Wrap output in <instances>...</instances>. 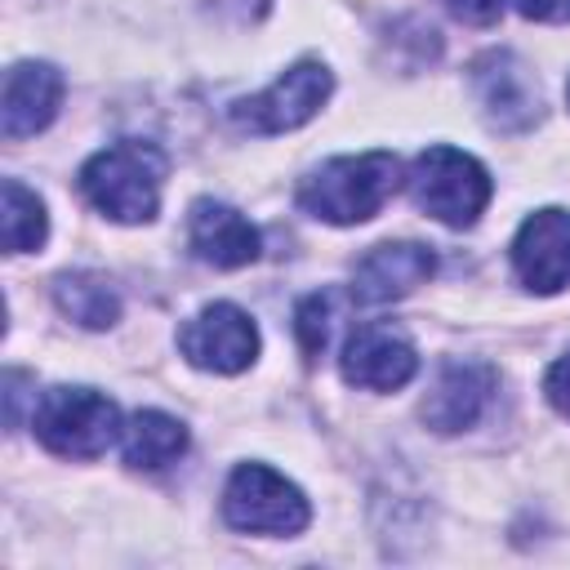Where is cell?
Listing matches in <instances>:
<instances>
[{
    "instance_id": "obj_18",
    "label": "cell",
    "mask_w": 570,
    "mask_h": 570,
    "mask_svg": "<svg viewBox=\"0 0 570 570\" xmlns=\"http://www.w3.org/2000/svg\"><path fill=\"white\" fill-rule=\"evenodd\" d=\"M330 330H334V294L321 289V294H307L298 307H294V338L303 347L307 361H316L330 343Z\"/></svg>"
},
{
    "instance_id": "obj_7",
    "label": "cell",
    "mask_w": 570,
    "mask_h": 570,
    "mask_svg": "<svg viewBox=\"0 0 570 570\" xmlns=\"http://www.w3.org/2000/svg\"><path fill=\"white\" fill-rule=\"evenodd\" d=\"M468 80H472V94H476L485 120H490L499 134H521V129H530V125L539 120V111H543L534 71H530L517 53H508V49L481 53V58L472 62Z\"/></svg>"
},
{
    "instance_id": "obj_23",
    "label": "cell",
    "mask_w": 570,
    "mask_h": 570,
    "mask_svg": "<svg viewBox=\"0 0 570 570\" xmlns=\"http://www.w3.org/2000/svg\"><path fill=\"white\" fill-rule=\"evenodd\" d=\"M566 98H570V80H566Z\"/></svg>"
},
{
    "instance_id": "obj_12",
    "label": "cell",
    "mask_w": 570,
    "mask_h": 570,
    "mask_svg": "<svg viewBox=\"0 0 570 570\" xmlns=\"http://www.w3.org/2000/svg\"><path fill=\"white\" fill-rule=\"evenodd\" d=\"M436 272V254L419 240H387V245H374L356 272H352V294L356 303H396L405 294H414L428 276Z\"/></svg>"
},
{
    "instance_id": "obj_5",
    "label": "cell",
    "mask_w": 570,
    "mask_h": 570,
    "mask_svg": "<svg viewBox=\"0 0 570 570\" xmlns=\"http://www.w3.org/2000/svg\"><path fill=\"white\" fill-rule=\"evenodd\" d=\"M223 517L232 530L245 534H298L312 521V508L303 499V490L294 481H285L281 472H272L267 463H240L227 476L223 490Z\"/></svg>"
},
{
    "instance_id": "obj_22",
    "label": "cell",
    "mask_w": 570,
    "mask_h": 570,
    "mask_svg": "<svg viewBox=\"0 0 570 570\" xmlns=\"http://www.w3.org/2000/svg\"><path fill=\"white\" fill-rule=\"evenodd\" d=\"M205 4L232 22H258L267 13V0H205Z\"/></svg>"
},
{
    "instance_id": "obj_19",
    "label": "cell",
    "mask_w": 570,
    "mask_h": 570,
    "mask_svg": "<svg viewBox=\"0 0 570 570\" xmlns=\"http://www.w3.org/2000/svg\"><path fill=\"white\" fill-rule=\"evenodd\" d=\"M543 392H548V401L570 419V352H561V356L548 365V374H543Z\"/></svg>"
},
{
    "instance_id": "obj_6",
    "label": "cell",
    "mask_w": 570,
    "mask_h": 570,
    "mask_svg": "<svg viewBox=\"0 0 570 570\" xmlns=\"http://www.w3.org/2000/svg\"><path fill=\"white\" fill-rule=\"evenodd\" d=\"M330 89H334L330 67L316 62V58H303V62H294L285 76H276L263 94L232 102L227 116H232V125L245 129V134H285V129L307 125V120L325 107Z\"/></svg>"
},
{
    "instance_id": "obj_8",
    "label": "cell",
    "mask_w": 570,
    "mask_h": 570,
    "mask_svg": "<svg viewBox=\"0 0 570 570\" xmlns=\"http://www.w3.org/2000/svg\"><path fill=\"white\" fill-rule=\"evenodd\" d=\"M178 352L209 374H240L258 356V325L236 303H209L178 330Z\"/></svg>"
},
{
    "instance_id": "obj_1",
    "label": "cell",
    "mask_w": 570,
    "mask_h": 570,
    "mask_svg": "<svg viewBox=\"0 0 570 570\" xmlns=\"http://www.w3.org/2000/svg\"><path fill=\"white\" fill-rule=\"evenodd\" d=\"M396 187H401V160L392 151L334 156L298 183V209L321 223L352 227V223H370L392 200Z\"/></svg>"
},
{
    "instance_id": "obj_2",
    "label": "cell",
    "mask_w": 570,
    "mask_h": 570,
    "mask_svg": "<svg viewBox=\"0 0 570 570\" xmlns=\"http://www.w3.org/2000/svg\"><path fill=\"white\" fill-rule=\"evenodd\" d=\"M80 196L111 223H151L160 209L165 151L156 142L125 138L80 165Z\"/></svg>"
},
{
    "instance_id": "obj_16",
    "label": "cell",
    "mask_w": 570,
    "mask_h": 570,
    "mask_svg": "<svg viewBox=\"0 0 570 570\" xmlns=\"http://www.w3.org/2000/svg\"><path fill=\"white\" fill-rule=\"evenodd\" d=\"M53 303L67 321H76L85 330H107L120 321V294L98 272H62L53 281Z\"/></svg>"
},
{
    "instance_id": "obj_10",
    "label": "cell",
    "mask_w": 570,
    "mask_h": 570,
    "mask_svg": "<svg viewBox=\"0 0 570 570\" xmlns=\"http://www.w3.org/2000/svg\"><path fill=\"white\" fill-rule=\"evenodd\" d=\"M512 272L530 294H557L570 285V214L539 209L512 240Z\"/></svg>"
},
{
    "instance_id": "obj_9",
    "label": "cell",
    "mask_w": 570,
    "mask_h": 570,
    "mask_svg": "<svg viewBox=\"0 0 570 570\" xmlns=\"http://www.w3.org/2000/svg\"><path fill=\"white\" fill-rule=\"evenodd\" d=\"M338 370L352 387L365 392H396L414 379L419 370V352L405 334H396L392 325H356L343 343Z\"/></svg>"
},
{
    "instance_id": "obj_20",
    "label": "cell",
    "mask_w": 570,
    "mask_h": 570,
    "mask_svg": "<svg viewBox=\"0 0 570 570\" xmlns=\"http://www.w3.org/2000/svg\"><path fill=\"white\" fill-rule=\"evenodd\" d=\"M445 4L454 9V18H463L472 27H490L503 13V0H445Z\"/></svg>"
},
{
    "instance_id": "obj_15",
    "label": "cell",
    "mask_w": 570,
    "mask_h": 570,
    "mask_svg": "<svg viewBox=\"0 0 570 570\" xmlns=\"http://www.w3.org/2000/svg\"><path fill=\"white\" fill-rule=\"evenodd\" d=\"M187 450V428L178 419H169L165 410H138L125 428H120V454L129 468L138 472H160L169 468L178 454Z\"/></svg>"
},
{
    "instance_id": "obj_14",
    "label": "cell",
    "mask_w": 570,
    "mask_h": 570,
    "mask_svg": "<svg viewBox=\"0 0 570 570\" xmlns=\"http://www.w3.org/2000/svg\"><path fill=\"white\" fill-rule=\"evenodd\" d=\"M187 245H191V254L200 263L223 267V272L249 267L258 258L254 223L240 209L223 205V200H196L191 205V214H187Z\"/></svg>"
},
{
    "instance_id": "obj_11",
    "label": "cell",
    "mask_w": 570,
    "mask_h": 570,
    "mask_svg": "<svg viewBox=\"0 0 570 570\" xmlns=\"http://www.w3.org/2000/svg\"><path fill=\"white\" fill-rule=\"evenodd\" d=\"M494 387H499V374L485 361H445L423 401V423L441 436H454L485 414Z\"/></svg>"
},
{
    "instance_id": "obj_3",
    "label": "cell",
    "mask_w": 570,
    "mask_h": 570,
    "mask_svg": "<svg viewBox=\"0 0 570 570\" xmlns=\"http://www.w3.org/2000/svg\"><path fill=\"white\" fill-rule=\"evenodd\" d=\"M120 410L94 387H49L31 410L36 441L58 459H98L120 436Z\"/></svg>"
},
{
    "instance_id": "obj_4",
    "label": "cell",
    "mask_w": 570,
    "mask_h": 570,
    "mask_svg": "<svg viewBox=\"0 0 570 570\" xmlns=\"http://www.w3.org/2000/svg\"><path fill=\"white\" fill-rule=\"evenodd\" d=\"M405 187H410L414 205L445 227H472L494 196L485 165L468 151H454V147L419 151L410 174H405Z\"/></svg>"
},
{
    "instance_id": "obj_21",
    "label": "cell",
    "mask_w": 570,
    "mask_h": 570,
    "mask_svg": "<svg viewBox=\"0 0 570 570\" xmlns=\"http://www.w3.org/2000/svg\"><path fill=\"white\" fill-rule=\"evenodd\" d=\"M517 9L530 22H570V0H517Z\"/></svg>"
},
{
    "instance_id": "obj_17",
    "label": "cell",
    "mask_w": 570,
    "mask_h": 570,
    "mask_svg": "<svg viewBox=\"0 0 570 570\" xmlns=\"http://www.w3.org/2000/svg\"><path fill=\"white\" fill-rule=\"evenodd\" d=\"M0 227H4V249L9 254H31L49 236L45 200L31 187H22L18 178H4V214H0Z\"/></svg>"
},
{
    "instance_id": "obj_13",
    "label": "cell",
    "mask_w": 570,
    "mask_h": 570,
    "mask_svg": "<svg viewBox=\"0 0 570 570\" xmlns=\"http://www.w3.org/2000/svg\"><path fill=\"white\" fill-rule=\"evenodd\" d=\"M62 102V71L53 62H18L4 76V98H0V134L9 142L40 134Z\"/></svg>"
}]
</instances>
